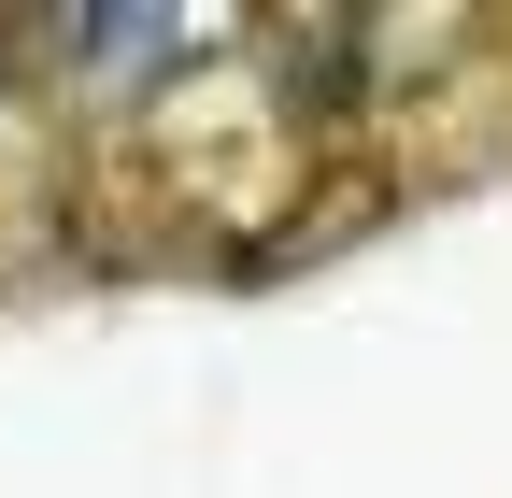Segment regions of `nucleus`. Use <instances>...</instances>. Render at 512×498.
I'll list each match as a JSON object with an SVG mask.
<instances>
[{
    "instance_id": "nucleus-1",
    "label": "nucleus",
    "mask_w": 512,
    "mask_h": 498,
    "mask_svg": "<svg viewBox=\"0 0 512 498\" xmlns=\"http://www.w3.org/2000/svg\"><path fill=\"white\" fill-rule=\"evenodd\" d=\"M313 157H328V143L299 129V100L271 86V57H200L171 100H143V171H157V214H200L214 242H256Z\"/></svg>"
},
{
    "instance_id": "nucleus-2",
    "label": "nucleus",
    "mask_w": 512,
    "mask_h": 498,
    "mask_svg": "<svg viewBox=\"0 0 512 498\" xmlns=\"http://www.w3.org/2000/svg\"><path fill=\"white\" fill-rule=\"evenodd\" d=\"M29 72L72 100H171L200 72V43H242L228 15H157V0H57V15H15Z\"/></svg>"
},
{
    "instance_id": "nucleus-3",
    "label": "nucleus",
    "mask_w": 512,
    "mask_h": 498,
    "mask_svg": "<svg viewBox=\"0 0 512 498\" xmlns=\"http://www.w3.org/2000/svg\"><path fill=\"white\" fill-rule=\"evenodd\" d=\"M342 43H356L370 114H384V100H413V86H456L470 57H484V15H427V0H384V15H342Z\"/></svg>"
}]
</instances>
